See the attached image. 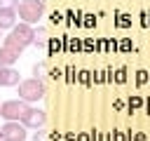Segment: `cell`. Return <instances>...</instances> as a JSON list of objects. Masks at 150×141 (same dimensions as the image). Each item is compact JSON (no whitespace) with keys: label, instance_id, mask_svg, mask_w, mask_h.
Here are the masks:
<instances>
[{"label":"cell","instance_id":"1","mask_svg":"<svg viewBox=\"0 0 150 141\" xmlns=\"http://www.w3.org/2000/svg\"><path fill=\"white\" fill-rule=\"evenodd\" d=\"M35 42V31H33V26L30 24H19V26H14V28H9V35L5 38V42L2 45H9V47H16V49H26V47H30Z\"/></svg>","mask_w":150,"mask_h":141},{"label":"cell","instance_id":"2","mask_svg":"<svg viewBox=\"0 0 150 141\" xmlns=\"http://www.w3.org/2000/svg\"><path fill=\"white\" fill-rule=\"evenodd\" d=\"M16 14L23 24H38L45 14V0H21L16 7Z\"/></svg>","mask_w":150,"mask_h":141},{"label":"cell","instance_id":"3","mask_svg":"<svg viewBox=\"0 0 150 141\" xmlns=\"http://www.w3.org/2000/svg\"><path fill=\"white\" fill-rule=\"evenodd\" d=\"M42 96H45V85H42V80L28 78V80H21V82H19V99L33 103V101H40Z\"/></svg>","mask_w":150,"mask_h":141},{"label":"cell","instance_id":"4","mask_svg":"<svg viewBox=\"0 0 150 141\" xmlns=\"http://www.w3.org/2000/svg\"><path fill=\"white\" fill-rule=\"evenodd\" d=\"M28 108H30L28 101H23V99H9V101H5V103L0 106V115H2L5 120H16V122H21V118L28 113Z\"/></svg>","mask_w":150,"mask_h":141},{"label":"cell","instance_id":"5","mask_svg":"<svg viewBox=\"0 0 150 141\" xmlns=\"http://www.w3.org/2000/svg\"><path fill=\"white\" fill-rule=\"evenodd\" d=\"M0 136L2 141H26V127L16 120H7L2 127H0Z\"/></svg>","mask_w":150,"mask_h":141},{"label":"cell","instance_id":"6","mask_svg":"<svg viewBox=\"0 0 150 141\" xmlns=\"http://www.w3.org/2000/svg\"><path fill=\"white\" fill-rule=\"evenodd\" d=\"M45 122H47V113L42 110V108H28V113L21 118V125L26 127V129H42L45 127Z\"/></svg>","mask_w":150,"mask_h":141},{"label":"cell","instance_id":"7","mask_svg":"<svg viewBox=\"0 0 150 141\" xmlns=\"http://www.w3.org/2000/svg\"><path fill=\"white\" fill-rule=\"evenodd\" d=\"M21 78H19V70L12 68V66H0V87H14L19 85Z\"/></svg>","mask_w":150,"mask_h":141},{"label":"cell","instance_id":"8","mask_svg":"<svg viewBox=\"0 0 150 141\" xmlns=\"http://www.w3.org/2000/svg\"><path fill=\"white\" fill-rule=\"evenodd\" d=\"M21 56V49L16 47H9V45H2L0 47V66H14Z\"/></svg>","mask_w":150,"mask_h":141},{"label":"cell","instance_id":"9","mask_svg":"<svg viewBox=\"0 0 150 141\" xmlns=\"http://www.w3.org/2000/svg\"><path fill=\"white\" fill-rule=\"evenodd\" d=\"M16 9L12 7H0V31H7V28H14L16 26Z\"/></svg>","mask_w":150,"mask_h":141},{"label":"cell","instance_id":"10","mask_svg":"<svg viewBox=\"0 0 150 141\" xmlns=\"http://www.w3.org/2000/svg\"><path fill=\"white\" fill-rule=\"evenodd\" d=\"M47 35H49L47 28H38V31H35V42H33V45H42V42L47 40Z\"/></svg>","mask_w":150,"mask_h":141},{"label":"cell","instance_id":"11","mask_svg":"<svg viewBox=\"0 0 150 141\" xmlns=\"http://www.w3.org/2000/svg\"><path fill=\"white\" fill-rule=\"evenodd\" d=\"M45 70H47V68H45V63H35V66H33V73H35V78H38V80H42V78H45Z\"/></svg>","mask_w":150,"mask_h":141},{"label":"cell","instance_id":"12","mask_svg":"<svg viewBox=\"0 0 150 141\" xmlns=\"http://www.w3.org/2000/svg\"><path fill=\"white\" fill-rule=\"evenodd\" d=\"M0 7H12V9H16V7H19V0H0Z\"/></svg>","mask_w":150,"mask_h":141},{"label":"cell","instance_id":"13","mask_svg":"<svg viewBox=\"0 0 150 141\" xmlns=\"http://www.w3.org/2000/svg\"><path fill=\"white\" fill-rule=\"evenodd\" d=\"M112 141H127V136L122 132H112Z\"/></svg>","mask_w":150,"mask_h":141},{"label":"cell","instance_id":"14","mask_svg":"<svg viewBox=\"0 0 150 141\" xmlns=\"http://www.w3.org/2000/svg\"><path fill=\"white\" fill-rule=\"evenodd\" d=\"M33 141H47V134H45V132H35Z\"/></svg>","mask_w":150,"mask_h":141},{"label":"cell","instance_id":"15","mask_svg":"<svg viewBox=\"0 0 150 141\" xmlns=\"http://www.w3.org/2000/svg\"><path fill=\"white\" fill-rule=\"evenodd\" d=\"M138 106H141V99H138V96H134V99L129 101V108H138Z\"/></svg>","mask_w":150,"mask_h":141},{"label":"cell","instance_id":"16","mask_svg":"<svg viewBox=\"0 0 150 141\" xmlns=\"http://www.w3.org/2000/svg\"><path fill=\"white\" fill-rule=\"evenodd\" d=\"M127 19H129V16H124V14H122V16H120V21H117V24H120V26H122V28H124V26H129V21H127Z\"/></svg>","mask_w":150,"mask_h":141},{"label":"cell","instance_id":"17","mask_svg":"<svg viewBox=\"0 0 150 141\" xmlns=\"http://www.w3.org/2000/svg\"><path fill=\"white\" fill-rule=\"evenodd\" d=\"M145 80H148V73H145V70H141V73H138V82H141V85H143V82H145Z\"/></svg>","mask_w":150,"mask_h":141},{"label":"cell","instance_id":"18","mask_svg":"<svg viewBox=\"0 0 150 141\" xmlns=\"http://www.w3.org/2000/svg\"><path fill=\"white\" fill-rule=\"evenodd\" d=\"M77 141H91V134H80Z\"/></svg>","mask_w":150,"mask_h":141},{"label":"cell","instance_id":"19","mask_svg":"<svg viewBox=\"0 0 150 141\" xmlns=\"http://www.w3.org/2000/svg\"><path fill=\"white\" fill-rule=\"evenodd\" d=\"M117 82H124V68H122V70H117Z\"/></svg>","mask_w":150,"mask_h":141},{"label":"cell","instance_id":"20","mask_svg":"<svg viewBox=\"0 0 150 141\" xmlns=\"http://www.w3.org/2000/svg\"><path fill=\"white\" fill-rule=\"evenodd\" d=\"M134 141H145V134H136V136H134Z\"/></svg>","mask_w":150,"mask_h":141},{"label":"cell","instance_id":"21","mask_svg":"<svg viewBox=\"0 0 150 141\" xmlns=\"http://www.w3.org/2000/svg\"><path fill=\"white\" fill-rule=\"evenodd\" d=\"M0 141H2V136H0Z\"/></svg>","mask_w":150,"mask_h":141},{"label":"cell","instance_id":"22","mask_svg":"<svg viewBox=\"0 0 150 141\" xmlns=\"http://www.w3.org/2000/svg\"><path fill=\"white\" fill-rule=\"evenodd\" d=\"M0 106H2V103H0Z\"/></svg>","mask_w":150,"mask_h":141},{"label":"cell","instance_id":"23","mask_svg":"<svg viewBox=\"0 0 150 141\" xmlns=\"http://www.w3.org/2000/svg\"><path fill=\"white\" fill-rule=\"evenodd\" d=\"M0 38H2V35H0Z\"/></svg>","mask_w":150,"mask_h":141}]
</instances>
